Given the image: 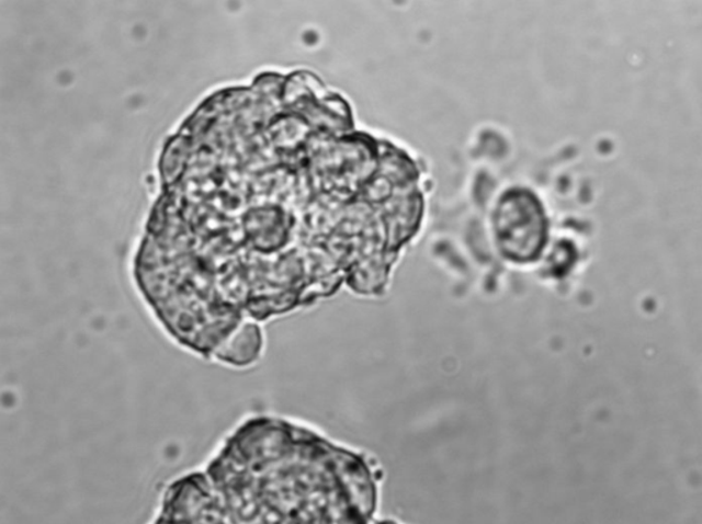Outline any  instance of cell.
Listing matches in <instances>:
<instances>
[{"label":"cell","mask_w":702,"mask_h":524,"mask_svg":"<svg viewBox=\"0 0 702 524\" xmlns=\"http://www.w3.org/2000/svg\"><path fill=\"white\" fill-rule=\"evenodd\" d=\"M262 337L258 326L247 323L235 329L219 343L213 356L233 367H247L260 357Z\"/></svg>","instance_id":"obj_1"}]
</instances>
